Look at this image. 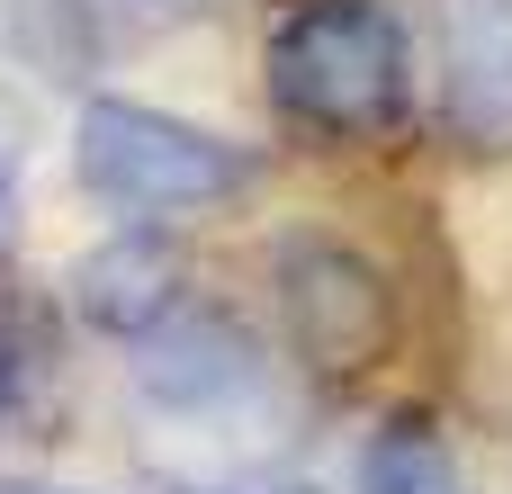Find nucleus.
I'll list each match as a JSON object with an SVG mask.
<instances>
[{"label": "nucleus", "mask_w": 512, "mask_h": 494, "mask_svg": "<svg viewBox=\"0 0 512 494\" xmlns=\"http://www.w3.org/2000/svg\"><path fill=\"white\" fill-rule=\"evenodd\" d=\"M261 63L270 108L324 144H378L414 108V36L387 0H288Z\"/></svg>", "instance_id": "nucleus-1"}, {"label": "nucleus", "mask_w": 512, "mask_h": 494, "mask_svg": "<svg viewBox=\"0 0 512 494\" xmlns=\"http://www.w3.org/2000/svg\"><path fill=\"white\" fill-rule=\"evenodd\" d=\"M72 162L108 207H135V216H198V207L243 198V180H252L243 144L207 135L189 117H162L144 99H90L72 126Z\"/></svg>", "instance_id": "nucleus-2"}, {"label": "nucleus", "mask_w": 512, "mask_h": 494, "mask_svg": "<svg viewBox=\"0 0 512 494\" xmlns=\"http://www.w3.org/2000/svg\"><path fill=\"white\" fill-rule=\"evenodd\" d=\"M279 315H288L297 360H306V369H333V378L387 360V333H396L387 279H378L351 243H333V234L279 243Z\"/></svg>", "instance_id": "nucleus-3"}, {"label": "nucleus", "mask_w": 512, "mask_h": 494, "mask_svg": "<svg viewBox=\"0 0 512 494\" xmlns=\"http://www.w3.org/2000/svg\"><path fill=\"white\" fill-rule=\"evenodd\" d=\"M441 135L477 162L512 153V0H441Z\"/></svg>", "instance_id": "nucleus-4"}, {"label": "nucleus", "mask_w": 512, "mask_h": 494, "mask_svg": "<svg viewBox=\"0 0 512 494\" xmlns=\"http://www.w3.org/2000/svg\"><path fill=\"white\" fill-rule=\"evenodd\" d=\"M135 378H144V396L162 405V414H180V423H207V414H234L243 396H261V351H252V333L243 324H225V315H189V306H171L153 333H135Z\"/></svg>", "instance_id": "nucleus-5"}, {"label": "nucleus", "mask_w": 512, "mask_h": 494, "mask_svg": "<svg viewBox=\"0 0 512 494\" xmlns=\"http://www.w3.org/2000/svg\"><path fill=\"white\" fill-rule=\"evenodd\" d=\"M171 306H180V252H171L162 234H108L99 252L72 261V315H81L90 333L135 342V333H153Z\"/></svg>", "instance_id": "nucleus-6"}, {"label": "nucleus", "mask_w": 512, "mask_h": 494, "mask_svg": "<svg viewBox=\"0 0 512 494\" xmlns=\"http://www.w3.org/2000/svg\"><path fill=\"white\" fill-rule=\"evenodd\" d=\"M360 494H468V468L423 414H387L360 441Z\"/></svg>", "instance_id": "nucleus-7"}, {"label": "nucleus", "mask_w": 512, "mask_h": 494, "mask_svg": "<svg viewBox=\"0 0 512 494\" xmlns=\"http://www.w3.org/2000/svg\"><path fill=\"white\" fill-rule=\"evenodd\" d=\"M9 234H18V189H9V171H0V252H9Z\"/></svg>", "instance_id": "nucleus-8"}, {"label": "nucleus", "mask_w": 512, "mask_h": 494, "mask_svg": "<svg viewBox=\"0 0 512 494\" xmlns=\"http://www.w3.org/2000/svg\"><path fill=\"white\" fill-rule=\"evenodd\" d=\"M9 396H18V360H9V342H0V414H9Z\"/></svg>", "instance_id": "nucleus-9"}, {"label": "nucleus", "mask_w": 512, "mask_h": 494, "mask_svg": "<svg viewBox=\"0 0 512 494\" xmlns=\"http://www.w3.org/2000/svg\"><path fill=\"white\" fill-rule=\"evenodd\" d=\"M0 494H72V486H0Z\"/></svg>", "instance_id": "nucleus-10"}]
</instances>
